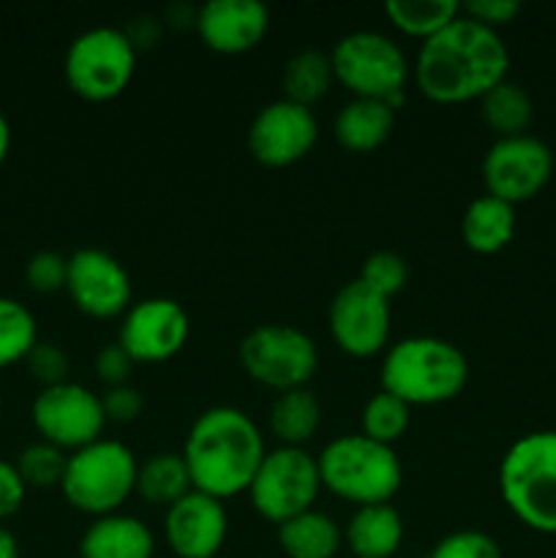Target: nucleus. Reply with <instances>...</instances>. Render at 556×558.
Listing matches in <instances>:
<instances>
[{"label":"nucleus","instance_id":"nucleus-1","mask_svg":"<svg viewBox=\"0 0 556 558\" xmlns=\"http://www.w3.org/2000/svg\"><path fill=\"white\" fill-rule=\"evenodd\" d=\"M510 49L494 27L461 14L420 41L412 76L418 90L436 104H467L483 98L507 80Z\"/></svg>","mask_w":556,"mask_h":558},{"label":"nucleus","instance_id":"nucleus-2","mask_svg":"<svg viewBox=\"0 0 556 558\" xmlns=\"http://www.w3.org/2000/svg\"><path fill=\"white\" fill-rule=\"evenodd\" d=\"M194 490L227 501L249 494L267 456L265 436L238 407H210L191 423L183 441Z\"/></svg>","mask_w":556,"mask_h":558},{"label":"nucleus","instance_id":"nucleus-3","mask_svg":"<svg viewBox=\"0 0 556 558\" xmlns=\"http://www.w3.org/2000/svg\"><path fill=\"white\" fill-rule=\"evenodd\" d=\"M379 381L382 390L409 407H436L461 396L469 381V360L445 338L409 336L387 347Z\"/></svg>","mask_w":556,"mask_h":558},{"label":"nucleus","instance_id":"nucleus-4","mask_svg":"<svg viewBox=\"0 0 556 558\" xmlns=\"http://www.w3.org/2000/svg\"><path fill=\"white\" fill-rule=\"evenodd\" d=\"M322 488L358 507L390 505L401 490L403 466L396 447L363 434H347L327 441L316 456Z\"/></svg>","mask_w":556,"mask_h":558},{"label":"nucleus","instance_id":"nucleus-5","mask_svg":"<svg viewBox=\"0 0 556 558\" xmlns=\"http://www.w3.org/2000/svg\"><path fill=\"white\" fill-rule=\"evenodd\" d=\"M499 494L523 526L556 537V430H532L507 447Z\"/></svg>","mask_w":556,"mask_h":558},{"label":"nucleus","instance_id":"nucleus-6","mask_svg":"<svg viewBox=\"0 0 556 558\" xmlns=\"http://www.w3.org/2000/svg\"><path fill=\"white\" fill-rule=\"evenodd\" d=\"M136 469L140 461L129 445L101 436L93 445L69 452L60 490L65 501L85 515H112L136 494Z\"/></svg>","mask_w":556,"mask_h":558},{"label":"nucleus","instance_id":"nucleus-7","mask_svg":"<svg viewBox=\"0 0 556 558\" xmlns=\"http://www.w3.org/2000/svg\"><path fill=\"white\" fill-rule=\"evenodd\" d=\"M330 60L336 82H341L352 98L387 101L398 112L407 98L412 65L396 38L382 31H352L338 38Z\"/></svg>","mask_w":556,"mask_h":558},{"label":"nucleus","instance_id":"nucleus-8","mask_svg":"<svg viewBox=\"0 0 556 558\" xmlns=\"http://www.w3.org/2000/svg\"><path fill=\"white\" fill-rule=\"evenodd\" d=\"M140 52L123 27L96 25L69 44L63 74L71 90L85 101H112L129 90Z\"/></svg>","mask_w":556,"mask_h":558},{"label":"nucleus","instance_id":"nucleus-9","mask_svg":"<svg viewBox=\"0 0 556 558\" xmlns=\"http://www.w3.org/2000/svg\"><path fill=\"white\" fill-rule=\"evenodd\" d=\"M238 357L249 379L267 390L287 392L309 387L319 371L314 338L294 325H259L240 341Z\"/></svg>","mask_w":556,"mask_h":558},{"label":"nucleus","instance_id":"nucleus-10","mask_svg":"<svg viewBox=\"0 0 556 558\" xmlns=\"http://www.w3.org/2000/svg\"><path fill=\"white\" fill-rule=\"evenodd\" d=\"M322 494V477L316 456L305 447H281L267 450L259 472L249 488V501L267 523H287L300 512L314 510Z\"/></svg>","mask_w":556,"mask_h":558},{"label":"nucleus","instance_id":"nucleus-11","mask_svg":"<svg viewBox=\"0 0 556 558\" xmlns=\"http://www.w3.org/2000/svg\"><path fill=\"white\" fill-rule=\"evenodd\" d=\"M31 420L41 441H49L63 452H76L93 445L107 428L101 396L71 379L38 390L33 398Z\"/></svg>","mask_w":556,"mask_h":558},{"label":"nucleus","instance_id":"nucleus-12","mask_svg":"<svg viewBox=\"0 0 556 558\" xmlns=\"http://www.w3.org/2000/svg\"><path fill=\"white\" fill-rule=\"evenodd\" d=\"M554 178V153L540 136L521 134L496 140L483 156L485 194L523 205L534 199Z\"/></svg>","mask_w":556,"mask_h":558},{"label":"nucleus","instance_id":"nucleus-13","mask_svg":"<svg viewBox=\"0 0 556 558\" xmlns=\"http://www.w3.org/2000/svg\"><path fill=\"white\" fill-rule=\"evenodd\" d=\"M327 322L336 347L349 357L365 360L387 352L392 325L390 300L365 287L360 278L338 289L327 311Z\"/></svg>","mask_w":556,"mask_h":558},{"label":"nucleus","instance_id":"nucleus-14","mask_svg":"<svg viewBox=\"0 0 556 558\" xmlns=\"http://www.w3.org/2000/svg\"><path fill=\"white\" fill-rule=\"evenodd\" d=\"M191 338V316L178 300L145 298L120 316L118 343L134 363H167Z\"/></svg>","mask_w":556,"mask_h":558},{"label":"nucleus","instance_id":"nucleus-15","mask_svg":"<svg viewBox=\"0 0 556 558\" xmlns=\"http://www.w3.org/2000/svg\"><path fill=\"white\" fill-rule=\"evenodd\" d=\"M245 140L249 153L262 167H292L314 150L319 140V120L311 107L281 96L254 114Z\"/></svg>","mask_w":556,"mask_h":558},{"label":"nucleus","instance_id":"nucleus-16","mask_svg":"<svg viewBox=\"0 0 556 558\" xmlns=\"http://www.w3.org/2000/svg\"><path fill=\"white\" fill-rule=\"evenodd\" d=\"M65 294L90 319H114L131 308V276L104 248H80L69 256Z\"/></svg>","mask_w":556,"mask_h":558},{"label":"nucleus","instance_id":"nucleus-17","mask_svg":"<svg viewBox=\"0 0 556 558\" xmlns=\"http://www.w3.org/2000/svg\"><path fill=\"white\" fill-rule=\"evenodd\" d=\"M229 534L227 505L216 496L191 490L167 507L164 537L178 558H216Z\"/></svg>","mask_w":556,"mask_h":558},{"label":"nucleus","instance_id":"nucleus-18","mask_svg":"<svg viewBox=\"0 0 556 558\" xmlns=\"http://www.w3.org/2000/svg\"><path fill=\"white\" fill-rule=\"evenodd\" d=\"M270 9L262 0H207L196 9V36L218 54H243L262 44Z\"/></svg>","mask_w":556,"mask_h":558},{"label":"nucleus","instance_id":"nucleus-19","mask_svg":"<svg viewBox=\"0 0 556 558\" xmlns=\"http://www.w3.org/2000/svg\"><path fill=\"white\" fill-rule=\"evenodd\" d=\"M156 537L145 521L129 512L93 518L80 539V558H153Z\"/></svg>","mask_w":556,"mask_h":558},{"label":"nucleus","instance_id":"nucleus-20","mask_svg":"<svg viewBox=\"0 0 556 558\" xmlns=\"http://www.w3.org/2000/svg\"><path fill=\"white\" fill-rule=\"evenodd\" d=\"M396 109L376 98H349L333 118V136L349 153H374L390 140Z\"/></svg>","mask_w":556,"mask_h":558},{"label":"nucleus","instance_id":"nucleus-21","mask_svg":"<svg viewBox=\"0 0 556 558\" xmlns=\"http://www.w3.org/2000/svg\"><path fill=\"white\" fill-rule=\"evenodd\" d=\"M343 543L354 558H392L403 543V518L392 505L358 507L343 526Z\"/></svg>","mask_w":556,"mask_h":558},{"label":"nucleus","instance_id":"nucleus-22","mask_svg":"<svg viewBox=\"0 0 556 558\" xmlns=\"http://www.w3.org/2000/svg\"><path fill=\"white\" fill-rule=\"evenodd\" d=\"M516 207L496 196L483 194L472 199L463 210L461 218V238L463 245L474 254H499L516 238Z\"/></svg>","mask_w":556,"mask_h":558},{"label":"nucleus","instance_id":"nucleus-23","mask_svg":"<svg viewBox=\"0 0 556 558\" xmlns=\"http://www.w3.org/2000/svg\"><path fill=\"white\" fill-rule=\"evenodd\" d=\"M278 545L287 558H336L343 545V529L322 510L300 512L276 526Z\"/></svg>","mask_w":556,"mask_h":558},{"label":"nucleus","instance_id":"nucleus-24","mask_svg":"<svg viewBox=\"0 0 556 558\" xmlns=\"http://www.w3.org/2000/svg\"><path fill=\"white\" fill-rule=\"evenodd\" d=\"M267 425L281 447H305L322 425V401L311 387L278 392L270 403Z\"/></svg>","mask_w":556,"mask_h":558},{"label":"nucleus","instance_id":"nucleus-25","mask_svg":"<svg viewBox=\"0 0 556 558\" xmlns=\"http://www.w3.org/2000/svg\"><path fill=\"white\" fill-rule=\"evenodd\" d=\"M194 490L183 452H153L136 469V496L153 507H172Z\"/></svg>","mask_w":556,"mask_h":558},{"label":"nucleus","instance_id":"nucleus-26","mask_svg":"<svg viewBox=\"0 0 556 558\" xmlns=\"http://www.w3.org/2000/svg\"><path fill=\"white\" fill-rule=\"evenodd\" d=\"M333 82H336V74H333L330 52L309 47L294 52L292 58L283 63V98H289V101L294 104L314 107L316 101H322V98L327 96Z\"/></svg>","mask_w":556,"mask_h":558},{"label":"nucleus","instance_id":"nucleus-27","mask_svg":"<svg viewBox=\"0 0 556 558\" xmlns=\"http://www.w3.org/2000/svg\"><path fill=\"white\" fill-rule=\"evenodd\" d=\"M480 114L496 140H505V136L527 134L534 120V104L521 85L505 80L480 98Z\"/></svg>","mask_w":556,"mask_h":558},{"label":"nucleus","instance_id":"nucleus-28","mask_svg":"<svg viewBox=\"0 0 556 558\" xmlns=\"http://www.w3.org/2000/svg\"><path fill=\"white\" fill-rule=\"evenodd\" d=\"M458 14L461 3L456 0H387L385 3V16L390 25L420 41L450 25Z\"/></svg>","mask_w":556,"mask_h":558},{"label":"nucleus","instance_id":"nucleus-29","mask_svg":"<svg viewBox=\"0 0 556 558\" xmlns=\"http://www.w3.org/2000/svg\"><path fill=\"white\" fill-rule=\"evenodd\" d=\"M38 338V322L33 311L16 298L0 294V371L25 363Z\"/></svg>","mask_w":556,"mask_h":558},{"label":"nucleus","instance_id":"nucleus-30","mask_svg":"<svg viewBox=\"0 0 556 558\" xmlns=\"http://www.w3.org/2000/svg\"><path fill=\"white\" fill-rule=\"evenodd\" d=\"M409 423H412V407L385 390L371 396L360 412V428H363L360 434L390 447L407 434Z\"/></svg>","mask_w":556,"mask_h":558},{"label":"nucleus","instance_id":"nucleus-31","mask_svg":"<svg viewBox=\"0 0 556 558\" xmlns=\"http://www.w3.org/2000/svg\"><path fill=\"white\" fill-rule=\"evenodd\" d=\"M65 463H69V452L60 447L49 445V441H33L25 450L16 456L14 466L20 469L22 480L27 488H60L65 474Z\"/></svg>","mask_w":556,"mask_h":558},{"label":"nucleus","instance_id":"nucleus-32","mask_svg":"<svg viewBox=\"0 0 556 558\" xmlns=\"http://www.w3.org/2000/svg\"><path fill=\"white\" fill-rule=\"evenodd\" d=\"M360 281L379 292L382 298H396L409 281V265L398 251H374L365 256L363 267H360Z\"/></svg>","mask_w":556,"mask_h":558},{"label":"nucleus","instance_id":"nucleus-33","mask_svg":"<svg viewBox=\"0 0 556 558\" xmlns=\"http://www.w3.org/2000/svg\"><path fill=\"white\" fill-rule=\"evenodd\" d=\"M425 558H501V548L491 534L478 529H461L442 537Z\"/></svg>","mask_w":556,"mask_h":558},{"label":"nucleus","instance_id":"nucleus-34","mask_svg":"<svg viewBox=\"0 0 556 558\" xmlns=\"http://www.w3.org/2000/svg\"><path fill=\"white\" fill-rule=\"evenodd\" d=\"M65 276H69V256L58 251H36L25 265L27 287L38 294H55L65 289Z\"/></svg>","mask_w":556,"mask_h":558},{"label":"nucleus","instance_id":"nucleus-35","mask_svg":"<svg viewBox=\"0 0 556 558\" xmlns=\"http://www.w3.org/2000/svg\"><path fill=\"white\" fill-rule=\"evenodd\" d=\"M25 365L27 374L41 385V390L44 387L63 385V381H69L71 374V360L69 354H65V349L49 341H38L36 347H33V352L27 354Z\"/></svg>","mask_w":556,"mask_h":558},{"label":"nucleus","instance_id":"nucleus-36","mask_svg":"<svg viewBox=\"0 0 556 558\" xmlns=\"http://www.w3.org/2000/svg\"><path fill=\"white\" fill-rule=\"evenodd\" d=\"M101 403L104 414H107V423L129 425L134 420H140V414L145 412V398H142V392L131 381L129 385L107 387L101 392Z\"/></svg>","mask_w":556,"mask_h":558},{"label":"nucleus","instance_id":"nucleus-37","mask_svg":"<svg viewBox=\"0 0 556 558\" xmlns=\"http://www.w3.org/2000/svg\"><path fill=\"white\" fill-rule=\"evenodd\" d=\"M134 365H136L134 360L129 357V352H125L118 341L98 349L96 360H93V371H96L98 381H104L107 387L129 385Z\"/></svg>","mask_w":556,"mask_h":558},{"label":"nucleus","instance_id":"nucleus-38","mask_svg":"<svg viewBox=\"0 0 556 558\" xmlns=\"http://www.w3.org/2000/svg\"><path fill=\"white\" fill-rule=\"evenodd\" d=\"M523 5L518 0H469V3L461 5V11L467 16H472L474 22L485 27H499L510 25L518 14H521Z\"/></svg>","mask_w":556,"mask_h":558},{"label":"nucleus","instance_id":"nucleus-39","mask_svg":"<svg viewBox=\"0 0 556 558\" xmlns=\"http://www.w3.org/2000/svg\"><path fill=\"white\" fill-rule=\"evenodd\" d=\"M27 490L31 488L22 480L20 469L0 458V521H9L22 510Z\"/></svg>","mask_w":556,"mask_h":558},{"label":"nucleus","instance_id":"nucleus-40","mask_svg":"<svg viewBox=\"0 0 556 558\" xmlns=\"http://www.w3.org/2000/svg\"><path fill=\"white\" fill-rule=\"evenodd\" d=\"M161 27H164V22L158 20V16L140 14V16H134V20H131L123 31H125V36L131 38V44L136 47V52H142V49L156 47L158 38H161Z\"/></svg>","mask_w":556,"mask_h":558},{"label":"nucleus","instance_id":"nucleus-41","mask_svg":"<svg viewBox=\"0 0 556 558\" xmlns=\"http://www.w3.org/2000/svg\"><path fill=\"white\" fill-rule=\"evenodd\" d=\"M167 25L174 27V31H189V27H196V9L185 3H174L167 9Z\"/></svg>","mask_w":556,"mask_h":558},{"label":"nucleus","instance_id":"nucleus-42","mask_svg":"<svg viewBox=\"0 0 556 558\" xmlns=\"http://www.w3.org/2000/svg\"><path fill=\"white\" fill-rule=\"evenodd\" d=\"M0 558H20V539L5 526H0Z\"/></svg>","mask_w":556,"mask_h":558},{"label":"nucleus","instance_id":"nucleus-43","mask_svg":"<svg viewBox=\"0 0 556 558\" xmlns=\"http://www.w3.org/2000/svg\"><path fill=\"white\" fill-rule=\"evenodd\" d=\"M9 150H11V123L9 118H5L3 109H0V167H3L5 158H9Z\"/></svg>","mask_w":556,"mask_h":558},{"label":"nucleus","instance_id":"nucleus-44","mask_svg":"<svg viewBox=\"0 0 556 558\" xmlns=\"http://www.w3.org/2000/svg\"><path fill=\"white\" fill-rule=\"evenodd\" d=\"M0 414H3V398H0Z\"/></svg>","mask_w":556,"mask_h":558}]
</instances>
